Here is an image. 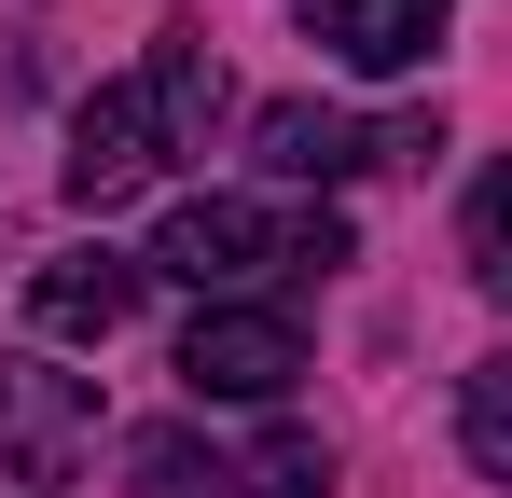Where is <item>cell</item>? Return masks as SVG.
Here are the masks:
<instances>
[{
	"label": "cell",
	"instance_id": "obj_1",
	"mask_svg": "<svg viewBox=\"0 0 512 498\" xmlns=\"http://www.w3.org/2000/svg\"><path fill=\"white\" fill-rule=\"evenodd\" d=\"M153 277L208 291V305H250V277H291V263H346V222L333 208H277V194H194L167 208V236L139 249Z\"/></svg>",
	"mask_w": 512,
	"mask_h": 498
},
{
	"label": "cell",
	"instance_id": "obj_2",
	"mask_svg": "<svg viewBox=\"0 0 512 498\" xmlns=\"http://www.w3.org/2000/svg\"><path fill=\"white\" fill-rule=\"evenodd\" d=\"M167 153H180V125H167V97H153V70L97 83L84 111H70V208H125Z\"/></svg>",
	"mask_w": 512,
	"mask_h": 498
},
{
	"label": "cell",
	"instance_id": "obj_3",
	"mask_svg": "<svg viewBox=\"0 0 512 498\" xmlns=\"http://www.w3.org/2000/svg\"><path fill=\"white\" fill-rule=\"evenodd\" d=\"M97 457V388L56 360H0V471L14 485H70Z\"/></svg>",
	"mask_w": 512,
	"mask_h": 498
},
{
	"label": "cell",
	"instance_id": "obj_4",
	"mask_svg": "<svg viewBox=\"0 0 512 498\" xmlns=\"http://www.w3.org/2000/svg\"><path fill=\"white\" fill-rule=\"evenodd\" d=\"M291 374H305L291 305H194V332H180V388L194 402H277Z\"/></svg>",
	"mask_w": 512,
	"mask_h": 498
},
{
	"label": "cell",
	"instance_id": "obj_5",
	"mask_svg": "<svg viewBox=\"0 0 512 498\" xmlns=\"http://www.w3.org/2000/svg\"><path fill=\"white\" fill-rule=\"evenodd\" d=\"M402 153H443V125H346L319 97H277L263 111V180H346V166H402Z\"/></svg>",
	"mask_w": 512,
	"mask_h": 498
},
{
	"label": "cell",
	"instance_id": "obj_6",
	"mask_svg": "<svg viewBox=\"0 0 512 498\" xmlns=\"http://www.w3.org/2000/svg\"><path fill=\"white\" fill-rule=\"evenodd\" d=\"M139 277H153V263H125V249H56V263L28 277V332H56V346H111V332L139 319Z\"/></svg>",
	"mask_w": 512,
	"mask_h": 498
},
{
	"label": "cell",
	"instance_id": "obj_7",
	"mask_svg": "<svg viewBox=\"0 0 512 498\" xmlns=\"http://www.w3.org/2000/svg\"><path fill=\"white\" fill-rule=\"evenodd\" d=\"M305 14H319V42H333L346 70H416L429 42H443V14H457V0H305Z\"/></svg>",
	"mask_w": 512,
	"mask_h": 498
},
{
	"label": "cell",
	"instance_id": "obj_8",
	"mask_svg": "<svg viewBox=\"0 0 512 498\" xmlns=\"http://www.w3.org/2000/svg\"><path fill=\"white\" fill-rule=\"evenodd\" d=\"M125 471H139V498H236V457H208L194 429H139Z\"/></svg>",
	"mask_w": 512,
	"mask_h": 498
},
{
	"label": "cell",
	"instance_id": "obj_9",
	"mask_svg": "<svg viewBox=\"0 0 512 498\" xmlns=\"http://www.w3.org/2000/svg\"><path fill=\"white\" fill-rule=\"evenodd\" d=\"M457 443H471L485 485H512V346H499V360H471V388H457Z\"/></svg>",
	"mask_w": 512,
	"mask_h": 498
},
{
	"label": "cell",
	"instance_id": "obj_10",
	"mask_svg": "<svg viewBox=\"0 0 512 498\" xmlns=\"http://www.w3.org/2000/svg\"><path fill=\"white\" fill-rule=\"evenodd\" d=\"M153 97H167V125H180V139L222 111V70H208V42H194V28H153Z\"/></svg>",
	"mask_w": 512,
	"mask_h": 498
},
{
	"label": "cell",
	"instance_id": "obj_11",
	"mask_svg": "<svg viewBox=\"0 0 512 498\" xmlns=\"http://www.w3.org/2000/svg\"><path fill=\"white\" fill-rule=\"evenodd\" d=\"M236 498H333V457H319L305 429H277L263 457H236Z\"/></svg>",
	"mask_w": 512,
	"mask_h": 498
},
{
	"label": "cell",
	"instance_id": "obj_12",
	"mask_svg": "<svg viewBox=\"0 0 512 498\" xmlns=\"http://www.w3.org/2000/svg\"><path fill=\"white\" fill-rule=\"evenodd\" d=\"M471 277L512 291V166H485V194H471Z\"/></svg>",
	"mask_w": 512,
	"mask_h": 498
}]
</instances>
